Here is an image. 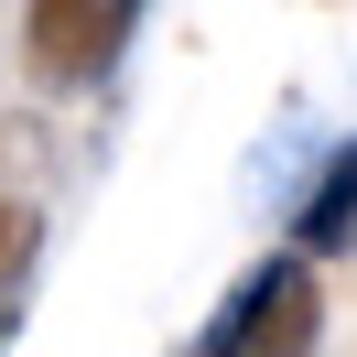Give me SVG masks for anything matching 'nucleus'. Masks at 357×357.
<instances>
[{
    "mask_svg": "<svg viewBox=\"0 0 357 357\" xmlns=\"http://www.w3.org/2000/svg\"><path fill=\"white\" fill-rule=\"evenodd\" d=\"M314 335H325L314 260H303V249H271V260L238 271V292L217 303V325H206L184 357H314Z\"/></svg>",
    "mask_w": 357,
    "mask_h": 357,
    "instance_id": "obj_1",
    "label": "nucleus"
},
{
    "mask_svg": "<svg viewBox=\"0 0 357 357\" xmlns=\"http://www.w3.org/2000/svg\"><path fill=\"white\" fill-rule=\"evenodd\" d=\"M141 11L152 0H33L22 11V66L44 87H98L119 66V44L141 33Z\"/></svg>",
    "mask_w": 357,
    "mask_h": 357,
    "instance_id": "obj_2",
    "label": "nucleus"
},
{
    "mask_svg": "<svg viewBox=\"0 0 357 357\" xmlns=\"http://www.w3.org/2000/svg\"><path fill=\"white\" fill-rule=\"evenodd\" d=\"M347 238H357V141H335V152H325V174L303 184L292 249H303V260H325V249H347Z\"/></svg>",
    "mask_w": 357,
    "mask_h": 357,
    "instance_id": "obj_3",
    "label": "nucleus"
},
{
    "mask_svg": "<svg viewBox=\"0 0 357 357\" xmlns=\"http://www.w3.org/2000/svg\"><path fill=\"white\" fill-rule=\"evenodd\" d=\"M33 260H44V217H33V206H0V292H11V303H22Z\"/></svg>",
    "mask_w": 357,
    "mask_h": 357,
    "instance_id": "obj_4",
    "label": "nucleus"
},
{
    "mask_svg": "<svg viewBox=\"0 0 357 357\" xmlns=\"http://www.w3.org/2000/svg\"><path fill=\"white\" fill-rule=\"evenodd\" d=\"M11 314H22V303H11V292H0V335H11Z\"/></svg>",
    "mask_w": 357,
    "mask_h": 357,
    "instance_id": "obj_5",
    "label": "nucleus"
}]
</instances>
